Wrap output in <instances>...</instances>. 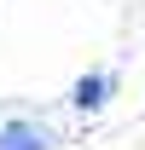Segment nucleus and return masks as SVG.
<instances>
[{
  "mask_svg": "<svg viewBox=\"0 0 145 150\" xmlns=\"http://www.w3.org/2000/svg\"><path fill=\"white\" fill-rule=\"evenodd\" d=\"M105 93H110V75H87V81H75V104H81V110H99Z\"/></svg>",
  "mask_w": 145,
  "mask_h": 150,
  "instance_id": "obj_2",
  "label": "nucleus"
},
{
  "mask_svg": "<svg viewBox=\"0 0 145 150\" xmlns=\"http://www.w3.org/2000/svg\"><path fill=\"white\" fill-rule=\"evenodd\" d=\"M0 150H47V133L29 121H12V127H0Z\"/></svg>",
  "mask_w": 145,
  "mask_h": 150,
  "instance_id": "obj_1",
  "label": "nucleus"
}]
</instances>
